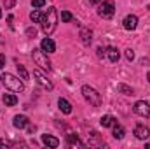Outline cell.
Instances as JSON below:
<instances>
[{
  "label": "cell",
  "mask_w": 150,
  "mask_h": 149,
  "mask_svg": "<svg viewBox=\"0 0 150 149\" xmlns=\"http://www.w3.org/2000/svg\"><path fill=\"white\" fill-rule=\"evenodd\" d=\"M33 77L37 79V82L44 88V90H49V91H51V90L54 88V86H52V82H51V79H47V75L44 74L40 69H35V70H33Z\"/></svg>",
  "instance_id": "cell-6"
},
{
  "label": "cell",
  "mask_w": 150,
  "mask_h": 149,
  "mask_svg": "<svg viewBox=\"0 0 150 149\" xmlns=\"http://www.w3.org/2000/svg\"><path fill=\"white\" fill-rule=\"evenodd\" d=\"M134 137H136L138 140H147L150 137V130L145 125H136V126H134Z\"/></svg>",
  "instance_id": "cell-8"
},
{
  "label": "cell",
  "mask_w": 150,
  "mask_h": 149,
  "mask_svg": "<svg viewBox=\"0 0 150 149\" xmlns=\"http://www.w3.org/2000/svg\"><path fill=\"white\" fill-rule=\"evenodd\" d=\"M147 79H149V82H150V72H149V75H147Z\"/></svg>",
  "instance_id": "cell-31"
},
{
  "label": "cell",
  "mask_w": 150,
  "mask_h": 149,
  "mask_svg": "<svg viewBox=\"0 0 150 149\" xmlns=\"http://www.w3.org/2000/svg\"><path fill=\"white\" fill-rule=\"evenodd\" d=\"M44 4H45V0H32V5H33L35 9H40V7H44Z\"/></svg>",
  "instance_id": "cell-24"
},
{
  "label": "cell",
  "mask_w": 150,
  "mask_h": 149,
  "mask_svg": "<svg viewBox=\"0 0 150 149\" xmlns=\"http://www.w3.org/2000/svg\"><path fill=\"white\" fill-rule=\"evenodd\" d=\"M113 137L117 139V140H120V139H124V135H126V130H124V126H120V125H117V123H113Z\"/></svg>",
  "instance_id": "cell-15"
},
{
  "label": "cell",
  "mask_w": 150,
  "mask_h": 149,
  "mask_svg": "<svg viewBox=\"0 0 150 149\" xmlns=\"http://www.w3.org/2000/svg\"><path fill=\"white\" fill-rule=\"evenodd\" d=\"M58 105H59L61 112H65V114H70V112H72V104H70L68 100H65V98H59V100H58Z\"/></svg>",
  "instance_id": "cell-17"
},
{
  "label": "cell",
  "mask_w": 150,
  "mask_h": 149,
  "mask_svg": "<svg viewBox=\"0 0 150 149\" xmlns=\"http://www.w3.org/2000/svg\"><path fill=\"white\" fill-rule=\"evenodd\" d=\"M40 27H42V32L45 35H51L56 30V27H58V11H56V7H49L47 12L42 14Z\"/></svg>",
  "instance_id": "cell-1"
},
{
  "label": "cell",
  "mask_w": 150,
  "mask_h": 149,
  "mask_svg": "<svg viewBox=\"0 0 150 149\" xmlns=\"http://www.w3.org/2000/svg\"><path fill=\"white\" fill-rule=\"evenodd\" d=\"M126 58H127L129 62H133V60H134V51H133V49H126Z\"/></svg>",
  "instance_id": "cell-25"
},
{
  "label": "cell",
  "mask_w": 150,
  "mask_h": 149,
  "mask_svg": "<svg viewBox=\"0 0 150 149\" xmlns=\"http://www.w3.org/2000/svg\"><path fill=\"white\" fill-rule=\"evenodd\" d=\"M100 2H103V0H89V4H93V5H96V4H100Z\"/></svg>",
  "instance_id": "cell-30"
},
{
  "label": "cell",
  "mask_w": 150,
  "mask_h": 149,
  "mask_svg": "<svg viewBox=\"0 0 150 149\" xmlns=\"http://www.w3.org/2000/svg\"><path fill=\"white\" fill-rule=\"evenodd\" d=\"M0 18H2V9H0Z\"/></svg>",
  "instance_id": "cell-32"
},
{
  "label": "cell",
  "mask_w": 150,
  "mask_h": 149,
  "mask_svg": "<svg viewBox=\"0 0 150 149\" xmlns=\"http://www.w3.org/2000/svg\"><path fill=\"white\" fill-rule=\"evenodd\" d=\"M40 49L44 51V53H47V54H51V53H54L56 51V44H54V40L49 37L42 39V42H40Z\"/></svg>",
  "instance_id": "cell-9"
},
{
  "label": "cell",
  "mask_w": 150,
  "mask_h": 149,
  "mask_svg": "<svg viewBox=\"0 0 150 149\" xmlns=\"http://www.w3.org/2000/svg\"><path fill=\"white\" fill-rule=\"evenodd\" d=\"M98 14L105 19H110L113 14H115V4L112 0H105L100 4V9H98Z\"/></svg>",
  "instance_id": "cell-5"
},
{
  "label": "cell",
  "mask_w": 150,
  "mask_h": 149,
  "mask_svg": "<svg viewBox=\"0 0 150 149\" xmlns=\"http://www.w3.org/2000/svg\"><path fill=\"white\" fill-rule=\"evenodd\" d=\"M80 37H82V42L87 46V44H91V40H93V32H91L89 28H80Z\"/></svg>",
  "instance_id": "cell-14"
},
{
  "label": "cell",
  "mask_w": 150,
  "mask_h": 149,
  "mask_svg": "<svg viewBox=\"0 0 150 149\" xmlns=\"http://www.w3.org/2000/svg\"><path fill=\"white\" fill-rule=\"evenodd\" d=\"M2 100H4V104H5V105H9V107L18 104V97H16V95H12V93H5V95L2 97Z\"/></svg>",
  "instance_id": "cell-16"
},
{
  "label": "cell",
  "mask_w": 150,
  "mask_h": 149,
  "mask_svg": "<svg viewBox=\"0 0 150 149\" xmlns=\"http://www.w3.org/2000/svg\"><path fill=\"white\" fill-rule=\"evenodd\" d=\"M100 123H101V126H103V128H108V126H113L115 119H113L112 116H108V114H107V116H103V117L100 119Z\"/></svg>",
  "instance_id": "cell-19"
},
{
  "label": "cell",
  "mask_w": 150,
  "mask_h": 149,
  "mask_svg": "<svg viewBox=\"0 0 150 149\" xmlns=\"http://www.w3.org/2000/svg\"><path fill=\"white\" fill-rule=\"evenodd\" d=\"M67 140H68V144H70V146H80V148L84 146V144L79 140V137H77L75 133H70V135H67Z\"/></svg>",
  "instance_id": "cell-20"
},
{
  "label": "cell",
  "mask_w": 150,
  "mask_h": 149,
  "mask_svg": "<svg viewBox=\"0 0 150 149\" xmlns=\"http://www.w3.org/2000/svg\"><path fill=\"white\" fill-rule=\"evenodd\" d=\"M105 54V49L103 47H98V56H103Z\"/></svg>",
  "instance_id": "cell-29"
},
{
  "label": "cell",
  "mask_w": 150,
  "mask_h": 149,
  "mask_svg": "<svg viewBox=\"0 0 150 149\" xmlns=\"http://www.w3.org/2000/svg\"><path fill=\"white\" fill-rule=\"evenodd\" d=\"M42 142H44L47 148H52V149L59 146V140H58L56 137H52V135H47V133H45V135H42Z\"/></svg>",
  "instance_id": "cell-13"
},
{
  "label": "cell",
  "mask_w": 150,
  "mask_h": 149,
  "mask_svg": "<svg viewBox=\"0 0 150 149\" xmlns=\"http://www.w3.org/2000/svg\"><path fill=\"white\" fill-rule=\"evenodd\" d=\"M16 67H18V72H19V77H21L23 81H28V72H26V69H25V65H21V63H18Z\"/></svg>",
  "instance_id": "cell-22"
},
{
  "label": "cell",
  "mask_w": 150,
  "mask_h": 149,
  "mask_svg": "<svg viewBox=\"0 0 150 149\" xmlns=\"http://www.w3.org/2000/svg\"><path fill=\"white\" fill-rule=\"evenodd\" d=\"M26 34H28L30 37H35V34H37V32H35V28H33V30H32V28H28V30H26Z\"/></svg>",
  "instance_id": "cell-28"
},
{
  "label": "cell",
  "mask_w": 150,
  "mask_h": 149,
  "mask_svg": "<svg viewBox=\"0 0 150 149\" xmlns=\"http://www.w3.org/2000/svg\"><path fill=\"white\" fill-rule=\"evenodd\" d=\"M4 65H5V56H4V54H0V70L4 69Z\"/></svg>",
  "instance_id": "cell-27"
},
{
  "label": "cell",
  "mask_w": 150,
  "mask_h": 149,
  "mask_svg": "<svg viewBox=\"0 0 150 149\" xmlns=\"http://www.w3.org/2000/svg\"><path fill=\"white\" fill-rule=\"evenodd\" d=\"M117 88H119V91H120L122 95H127V97H133V95H134L133 88H129V86H127V84H124V82H120Z\"/></svg>",
  "instance_id": "cell-18"
},
{
  "label": "cell",
  "mask_w": 150,
  "mask_h": 149,
  "mask_svg": "<svg viewBox=\"0 0 150 149\" xmlns=\"http://www.w3.org/2000/svg\"><path fill=\"white\" fill-rule=\"evenodd\" d=\"M30 19H32L33 23H40V21H42V12H40L38 9H33L32 14H30Z\"/></svg>",
  "instance_id": "cell-21"
},
{
  "label": "cell",
  "mask_w": 150,
  "mask_h": 149,
  "mask_svg": "<svg viewBox=\"0 0 150 149\" xmlns=\"http://www.w3.org/2000/svg\"><path fill=\"white\" fill-rule=\"evenodd\" d=\"M12 125H14V128H18V130H23V128H26V126L30 125V119H28L26 116H23V114H18V116H14V121H12Z\"/></svg>",
  "instance_id": "cell-10"
},
{
  "label": "cell",
  "mask_w": 150,
  "mask_h": 149,
  "mask_svg": "<svg viewBox=\"0 0 150 149\" xmlns=\"http://www.w3.org/2000/svg\"><path fill=\"white\" fill-rule=\"evenodd\" d=\"M82 95H84V98L91 104V105H94V107H100L101 104H103V100H101V95L94 90V88H91V86H87V84H84L82 86Z\"/></svg>",
  "instance_id": "cell-3"
},
{
  "label": "cell",
  "mask_w": 150,
  "mask_h": 149,
  "mask_svg": "<svg viewBox=\"0 0 150 149\" xmlns=\"http://www.w3.org/2000/svg\"><path fill=\"white\" fill-rule=\"evenodd\" d=\"M32 58H33L35 65H38L40 69H44V70H51V62H49V58H47V53H44L42 49H33Z\"/></svg>",
  "instance_id": "cell-4"
},
{
  "label": "cell",
  "mask_w": 150,
  "mask_h": 149,
  "mask_svg": "<svg viewBox=\"0 0 150 149\" xmlns=\"http://www.w3.org/2000/svg\"><path fill=\"white\" fill-rule=\"evenodd\" d=\"M105 54L108 56V60H110L112 63H117V62H119V58H120V53H119V49H117V47H112V46L105 49Z\"/></svg>",
  "instance_id": "cell-12"
},
{
  "label": "cell",
  "mask_w": 150,
  "mask_h": 149,
  "mask_svg": "<svg viewBox=\"0 0 150 149\" xmlns=\"http://www.w3.org/2000/svg\"><path fill=\"white\" fill-rule=\"evenodd\" d=\"M133 111H134V114H138V116H142V117H149L150 119V104L145 102V100H138V102L134 104Z\"/></svg>",
  "instance_id": "cell-7"
},
{
  "label": "cell",
  "mask_w": 150,
  "mask_h": 149,
  "mask_svg": "<svg viewBox=\"0 0 150 149\" xmlns=\"http://www.w3.org/2000/svg\"><path fill=\"white\" fill-rule=\"evenodd\" d=\"M14 4H16V0H4L5 9H12V7H14Z\"/></svg>",
  "instance_id": "cell-26"
},
{
  "label": "cell",
  "mask_w": 150,
  "mask_h": 149,
  "mask_svg": "<svg viewBox=\"0 0 150 149\" xmlns=\"http://www.w3.org/2000/svg\"><path fill=\"white\" fill-rule=\"evenodd\" d=\"M0 79H2V84H4L7 90H11L12 93H21V91L25 90V82H23V79H19V77H16V75L9 74V72L2 74L0 75Z\"/></svg>",
  "instance_id": "cell-2"
},
{
  "label": "cell",
  "mask_w": 150,
  "mask_h": 149,
  "mask_svg": "<svg viewBox=\"0 0 150 149\" xmlns=\"http://www.w3.org/2000/svg\"><path fill=\"white\" fill-rule=\"evenodd\" d=\"M72 19H74L72 12H68V11H63V12H61V21H65V23H70Z\"/></svg>",
  "instance_id": "cell-23"
},
{
  "label": "cell",
  "mask_w": 150,
  "mask_h": 149,
  "mask_svg": "<svg viewBox=\"0 0 150 149\" xmlns=\"http://www.w3.org/2000/svg\"><path fill=\"white\" fill-rule=\"evenodd\" d=\"M122 25H124V28L126 30H134L136 27H138V18L134 16V14H129V16H126L124 18V21H122Z\"/></svg>",
  "instance_id": "cell-11"
}]
</instances>
